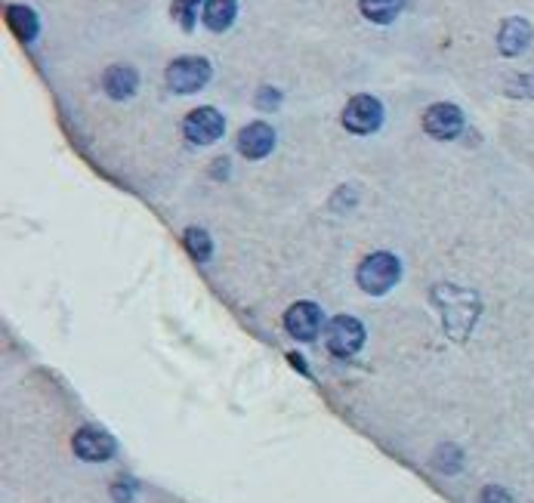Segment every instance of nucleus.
Here are the masks:
<instances>
[{
    "instance_id": "f257e3e1",
    "label": "nucleus",
    "mask_w": 534,
    "mask_h": 503,
    "mask_svg": "<svg viewBox=\"0 0 534 503\" xmlns=\"http://www.w3.org/2000/svg\"><path fill=\"white\" fill-rule=\"evenodd\" d=\"M433 303L442 309L445 331L454 340H464L470 334V328L476 325V318H479L476 294L464 291V287H457V284H439L433 291Z\"/></svg>"
},
{
    "instance_id": "f03ea898",
    "label": "nucleus",
    "mask_w": 534,
    "mask_h": 503,
    "mask_svg": "<svg viewBox=\"0 0 534 503\" xmlns=\"http://www.w3.org/2000/svg\"><path fill=\"white\" fill-rule=\"evenodd\" d=\"M402 278V260L389 250H377V254H368L359 263V272H355V281L365 294L371 297H383L389 294Z\"/></svg>"
},
{
    "instance_id": "7ed1b4c3",
    "label": "nucleus",
    "mask_w": 534,
    "mask_h": 503,
    "mask_svg": "<svg viewBox=\"0 0 534 503\" xmlns=\"http://www.w3.org/2000/svg\"><path fill=\"white\" fill-rule=\"evenodd\" d=\"M210 78H213V65L204 56H180L164 71L167 87L180 96H192V93L204 90L210 84Z\"/></svg>"
},
{
    "instance_id": "20e7f679",
    "label": "nucleus",
    "mask_w": 534,
    "mask_h": 503,
    "mask_svg": "<svg viewBox=\"0 0 534 503\" xmlns=\"http://www.w3.org/2000/svg\"><path fill=\"white\" fill-rule=\"evenodd\" d=\"M365 325L352 315H337L325 325V346L337 358H352L365 346Z\"/></svg>"
},
{
    "instance_id": "39448f33",
    "label": "nucleus",
    "mask_w": 534,
    "mask_h": 503,
    "mask_svg": "<svg viewBox=\"0 0 534 503\" xmlns=\"http://www.w3.org/2000/svg\"><path fill=\"white\" fill-rule=\"evenodd\" d=\"M343 127L355 136H371L383 127V102L377 96H368V93H359L346 102L343 109Z\"/></svg>"
},
{
    "instance_id": "423d86ee",
    "label": "nucleus",
    "mask_w": 534,
    "mask_h": 503,
    "mask_svg": "<svg viewBox=\"0 0 534 503\" xmlns=\"http://www.w3.org/2000/svg\"><path fill=\"white\" fill-rule=\"evenodd\" d=\"M284 331H288L294 340L309 343L318 334H325V312L312 300H297L284 312Z\"/></svg>"
},
{
    "instance_id": "0eeeda50",
    "label": "nucleus",
    "mask_w": 534,
    "mask_h": 503,
    "mask_svg": "<svg viewBox=\"0 0 534 503\" xmlns=\"http://www.w3.org/2000/svg\"><path fill=\"white\" fill-rule=\"evenodd\" d=\"M183 133L192 146H213V142H220L226 133V118L220 109H213V105H201V109H192L186 115Z\"/></svg>"
},
{
    "instance_id": "6e6552de",
    "label": "nucleus",
    "mask_w": 534,
    "mask_h": 503,
    "mask_svg": "<svg viewBox=\"0 0 534 503\" xmlns=\"http://www.w3.org/2000/svg\"><path fill=\"white\" fill-rule=\"evenodd\" d=\"M464 124H467V118L454 102H436L423 112V130L439 142L457 139L460 133H464Z\"/></svg>"
},
{
    "instance_id": "1a4fd4ad",
    "label": "nucleus",
    "mask_w": 534,
    "mask_h": 503,
    "mask_svg": "<svg viewBox=\"0 0 534 503\" xmlns=\"http://www.w3.org/2000/svg\"><path fill=\"white\" fill-rule=\"evenodd\" d=\"M71 448H75V454L87 463H102L109 460L118 445H115V436H109L105 429L99 426H84L75 433V439H71Z\"/></svg>"
},
{
    "instance_id": "9d476101",
    "label": "nucleus",
    "mask_w": 534,
    "mask_h": 503,
    "mask_svg": "<svg viewBox=\"0 0 534 503\" xmlns=\"http://www.w3.org/2000/svg\"><path fill=\"white\" fill-rule=\"evenodd\" d=\"M275 149V127L266 124V121H251V124H244L241 133H238V152L244 158H251V161H263L269 158Z\"/></svg>"
},
{
    "instance_id": "9b49d317",
    "label": "nucleus",
    "mask_w": 534,
    "mask_h": 503,
    "mask_svg": "<svg viewBox=\"0 0 534 503\" xmlns=\"http://www.w3.org/2000/svg\"><path fill=\"white\" fill-rule=\"evenodd\" d=\"M531 41H534V28H531V22H525L519 16H510L501 25V31H497V50H501L504 56H510V59L525 53L531 47Z\"/></svg>"
},
{
    "instance_id": "f8f14e48",
    "label": "nucleus",
    "mask_w": 534,
    "mask_h": 503,
    "mask_svg": "<svg viewBox=\"0 0 534 503\" xmlns=\"http://www.w3.org/2000/svg\"><path fill=\"white\" fill-rule=\"evenodd\" d=\"M102 87L112 99L124 102V99L136 96V90H139V71L133 65H112L102 75Z\"/></svg>"
},
{
    "instance_id": "ddd939ff",
    "label": "nucleus",
    "mask_w": 534,
    "mask_h": 503,
    "mask_svg": "<svg viewBox=\"0 0 534 503\" xmlns=\"http://www.w3.org/2000/svg\"><path fill=\"white\" fill-rule=\"evenodd\" d=\"M4 16H7L10 31L16 34V38H19L22 44L38 41V34H41V19H38V13H34L31 7H25V4H10V7L4 10Z\"/></svg>"
},
{
    "instance_id": "4468645a",
    "label": "nucleus",
    "mask_w": 534,
    "mask_h": 503,
    "mask_svg": "<svg viewBox=\"0 0 534 503\" xmlns=\"http://www.w3.org/2000/svg\"><path fill=\"white\" fill-rule=\"evenodd\" d=\"M238 19V0H207L201 7V22L210 31H229Z\"/></svg>"
},
{
    "instance_id": "2eb2a0df",
    "label": "nucleus",
    "mask_w": 534,
    "mask_h": 503,
    "mask_svg": "<svg viewBox=\"0 0 534 503\" xmlns=\"http://www.w3.org/2000/svg\"><path fill=\"white\" fill-rule=\"evenodd\" d=\"M405 7V0H359V10L368 22H377V25H389L396 22L399 13Z\"/></svg>"
},
{
    "instance_id": "dca6fc26",
    "label": "nucleus",
    "mask_w": 534,
    "mask_h": 503,
    "mask_svg": "<svg viewBox=\"0 0 534 503\" xmlns=\"http://www.w3.org/2000/svg\"><path fill=\"white\" fill-rule=\"evenodd\" d=\"M183 247H186V254L195 260V263H207L213 257V238L207 229L201 226H189L183 232Z\"/></svg>"
},
{
    "instance_id": "f3484780",
    "label": "nucleus",
    "mask_w": 534,
    "mask_h": 503,
    "mask_svg": "<svg viewBox=\"0 0 534 503\" xmlns=\"http://www.w3.org/2000/svg\"><path fill=\"white\" fill-rule=\"evenodd\" d=\"M195 16H201V13H198V7L189 4V0H173V19L180 22L186 31L195 28Z\"/></svg>"
},
{
    "instance_id": "a211bd4d",
    "label": "nucleus",
    "mask_w": 534,
    "mask_h": 503,
    "mask_svg": "<svg viewBox=\"0 0 534 503\" xmlns=\"http://www.w3.org/2000/svg\"><path fill=\"white\" fill-rule=\"evenodd\" d=\"M254 102H257V109H263V112H278L281 93H278L275 87H260L257 96H254Z\"/></svg>"
},
{
    "instance_id": "6ab92c4d",
    "label": "nucleus",
    "mask_w": 534,
    "mask_h": 503,
    "mask_svg": "<svg viewBox=\"0 0 534 503\" xmlns=\"http://www.w3.org/2000/svg\"><path fill=\"white\" fill-rule=\"evenodd\" d=\"M507 93L510 96H528L534 99V75H516L507 81Z\"/></svg>"
},
{
    "instance_id": "aec40b11",
    "label": "nucleus",
    "mask_w": 534,
    "mask_h": 503,
    "mask_svg": "<svg viewBox=\"0 0 534 503\" xmlns=\"http://www.w3.org/2000/svg\"><path fill=\"white\" fill-rule=\"evenodd\" d=\"M479 503H513V497H510V491H504V488L488 485V488L482 491Z\"/></svg>"
},
{
    "instance_id": "412c9836",
    "label": "nucleus",
    "mask_w": 534,
    "mask_h": 503,
    "mask_svg": "<svg viewBox=\"0 0 534 503\" xmlns=\"http://www.w3.org/2000/svg\"><path fill=\"white\" fill-rule=\"evenodd\" d=\"M189 4H192V7H204V4H207V0H189Z\"/></svg>"
}]
</instances>
